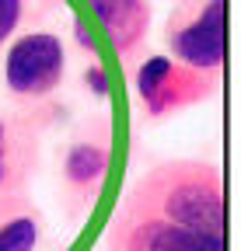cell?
<instances>
[{"mask_svg":"<svg viewBox=\"0 0 241 251\" xmlns=\"http://www.w3.org/2000/svg\"><path fill=\"white\" fill-rule=\"evenodd\" d=\"M123 202L147 209L186 230L224 237V178L220 168L210 161H196V157L161 161L133 181Z\"/></svg>","mask_w":241,"mask_h":251,"instance_id":"obj_1","label":"cell"},{"mask_svg":"<svg viewBox=\"0 0 241 251\" xmlns=\"http://www.w3.org/2000/svg\"><path fill=\"white\" fill-rule=\"evenodd\" d=\"M220 77L182 67L171 56H143L133 70V94L136 108L147 122H161L192 105H203L217 91Z\"/></svg>","mask_w":241,"mask_h":251,"instance_id":"obj_2","label":"cell"},{"mask_svg":"<svg viewBox=\"0 0 241 251\" xmlns=\"http://www.w3.org/2000/svg\"><path fill=\"white\" fill-rule=\"evenodd\" d=\"M67 80V46L49 28L11 39L4 56V87L18 101H46Z\"/></svg>","mask_w":241,"mask_h":251,"instance_id":"obj_3","label":"cell"},{"mask_svg":"<svg viewBox=\"0 0 241 251\" xmlns=\"http://www.w3.org/2000/svg\"><path fill=\"white\" fill-rule=\"evenodd\" d=\"M168 56L182 67L217 74L224 67V0H182L164 21Z\"/></svg>","mask_w":241,"mask_h":251,"instance_id":"obj_4","label":"cell"},{"mask_svg":"<svg viewBox=\"0 0 241 251\" xmlns=\"http://www.w3.org/2000/svg\"><path fill=\"white\" fill-rule=\"evenodd\" d=\"M105 251H227L224 237L196 234L178 224L119 202L105 227Z\"/></svg>","mask_w":241,"mask_h":251,"instance_id":"obj_5","label":"cell"},{"mask_svg":"<svg viewBox=\"0 0 241 251\" xmlns=\"http://www.w3.org/2000/svg\"><path fill=\"white\" fill-rule=\"evenodd\" d=\"M108 168H112V133L108 122L98 119L84 133H77L59 157V185H63V202L70 216H80L87 206H95V199L105 188Z\"/></svg>","mask_w":241,"mask_h":251,"instance_id":"obj_6","label":"cell"},{"mask_svg":"<svg viewBox=\"0 0 241 251\" xmlns=\"http://www.w3.org/2000/svg\"><path fill=\"white\" fill-rule=\"evenodd\" d=\"M39 126L21 112L0 108V196L25 192V185L39 171Z\"/></svg>","mask_w":241,"mask_h":251,"instance_id":"obj_7","label":"cell"},{"mask_svg":"<svg viewBox=\"0 0 241 251\" xmlns=\"http://www.w3.org/2000/svg\"><path fill=\"white\" fill-rule=\"evenodd\" d=\"M87 7L98 18L115 56L130 67L143 52L147 35H150V21H154L150 0H87Z\"/></svg>","mask_w":241,"mask_h":251,"instance_id":"obj_8","label":"cell"},{"mask_svg":"<svg viewBox=\"0 0 241 251\" xmlns=\"http://www.w3.org/2000/svg\"><path fill=\"white\" fill-rule=\"evenodd\" d=\"M46 241V216L25 192L0 196V251H39Z\"/></svg>","mask_w":241,"mask_h":251,"instance_id":"obj_9","label":"cell"},{"mask_svg":"<svg viewBox=\"0 0 241 251\" xmlns=\"http://www.w3.org/2000/svg\"><path fill=\"white\" fill-rule=\"evenodd\" d=\"M28 4H32V0H0V49H4L18 35V28L25 25Z\"/></svg>","mask_w":241,"mask_h":251,"instance_id":"obj_10","label":"cell"},{"mask_svg":"<svg viewBox=\"0 0 241 251\" xmlns=\"http://www.w3.org/2000/svg\"><path fill=\"white\" fill-rule=\"evenodd\" d=\"M84 87L95 94V98H108V74L98 59L87 63V70H84Z\"/></svg>","mask_w":241,"mask_h":251,"instance_id":"obj_11","label":"cell"},{"mask_svg":"<svg viewBox=\"0 0 241 251\" xmlns=\"http://www.w3.org/2000/svg\"><path fill=\"white\" fill-rule=\"evenodd\" d=\"M74 39H77V46L84 49L87 59H98V42H95V35H91V28H87L84 18H74Z\"/></svg>","mask_w":241,"mask_h":251,"instance_id":"obj_12","label":"cell"}]
</instances>
